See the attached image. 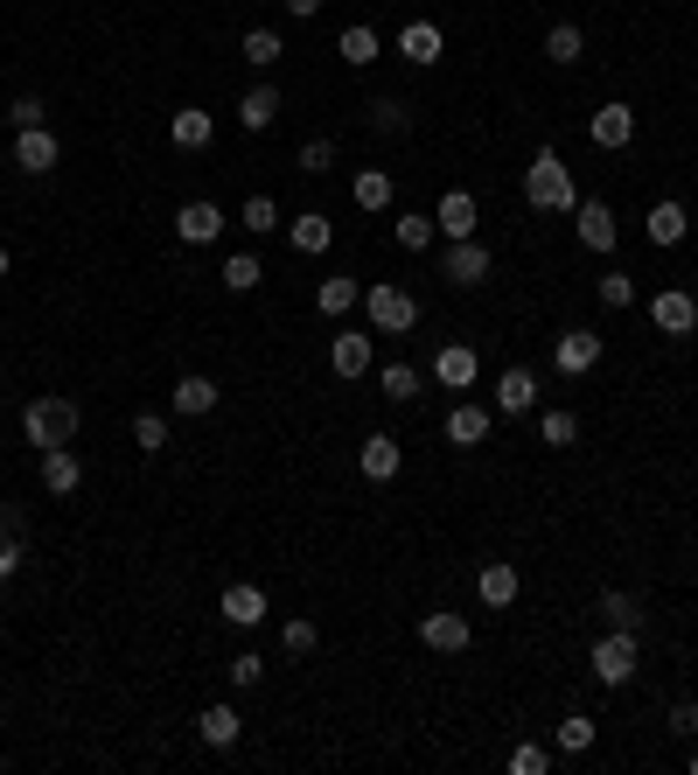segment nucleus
I'll use <instances>...</instances> for the list:
<instances>
[{
  "mask_svg": "<svg viewBox=\"0 0 698 775\" xmlns=\"http://www.w3.org/2000/svg\"><path fill=\"white\" fill-rule=\"evenodd\" d=\"M77 426H85V412H77V399H63V392H49V399H36L29 412H21V433H29V448H70V441H77Z\"/></svg>",
  "mask_w": 698,
  "mask_h": 775,
  "instance_id": "nucleus-1",
  "label": "nucleus"
},
{
  "mask_svg": "<svg viewBox=\"0 0 698 775\" xmlns=\"http://www.w3.org/2000/svg\"><path fill=\"white\" fill-rule=\"evenodd\" d=\"M524 196H531V210H580V196H573V168H566L552 147H538V161L524 168Z\"/></svg>",
  "mask_w": 698,
  "mask_h": 775,
  "instance_id": "nucleus-2",
  "label": "nucleus"
},
{
  "mask_svg": "<svg viewBox=\"0 0 698 775\" xmlns=\"http://www.w3.org/2000/svg\"><path fill=\"white\" fill-rule=\"evenodd\" d=\"M364 315L377 335H405L412 322H420V301H412L405 287H392V279H377V287H364Z\"/></svg>",
  "mask_w": 698,
  "mask_h": 775,
  "instance_id": "nucleus-3",
  "label": "nucleus"
},
{
  "mask_svg": "<svg viewBox=\"0 0 698 775\" xmlns=\"http://www.w3.org/2000/svg\"><path fill=\"white\" fill-rule=\"evenodd\" d=\"M593 678L601 685H629L636 678V629H608L593 642Z\"/></svg>",
  "mask_w": 698,
  "mask_h": 775,
  "instance_id": "nucleus-4",
  "label": "nucleus"
},
{
  "mask_svg": "<svg viewBox=\"0 0 698 775\" xmlns=\"http://www.w3.org/2000/svg\"><path fill=\"white\" fill-rule=\"evenodd\" d=\"M441 279H454V287H482V279H489V245L454 238V245L441 252Z\"/></svg>",
  "mask_w": 698,
  "mask_h": 775,
  "instance_id": "nucleus-5",
  "label": "nucleus"
},
{
  "mask_svg": "<svg viewBox=\"0 0 698 775\" xmlns=\"http://www.w3.org/2000/svg\"><path fill=\"white\" fill-rule=\"evenodd\" d=\"M552 364H559L566 377H587L593 364H601V335H593V328H566L559 343H552Z\"/></svg>",
  "mask_w": 698,
  "mask_h": 775,
  "instance_id": "nucleus-6",
  "label": "nucleus"
},
{
  "mask_svg": "<svg viewBox=\"0 0 698 775\" xmlns=\"http://www.w3.org/2000/svg\"><path fill=\"white\" fill-rule=\"evenodd\" d=\"M420 642H426V650H441V657H461L475 642V629H469V615H426Z\"/></svg>",
  "mask_w": 698,
  "mask_h": 775,
  "instance_id": "nucleus-7",
  "label": "nucleus"
},
{
  "mask_svg": "<svg viewBox=\"0 0 698 775\" xmlns=\"http://www.w3.org/2000/svg\"><path fill=\"white\" fill-rule=\"evenodd\" d=\"M650 322H657L663 335H691V328H698V301H691L685 287H663V294L650 301Z\"/></svg>",
  "mask_w": 698,
  "mask_h": 775,
  "instance_id": "nucleus-8",
  "label": "nucleus"
},
{
  "mask_svg": "<svg viewBox=\"0 0 698 775\" xmlns=\"http://www.w3.org/2000/svg\"><path fill=\"white\" fill-rule=\"evenodd\" d=\"M217 615H224V622H238V629H258V622H266V593H258L252 580H230Z\"/></svg>",
  "mask_w": 698,
  "mask_h": 775,
  "instance_id": "nucleus-9",
  "label": "nucleus"
},
{
  "mask_svg": "<svg viewBox=\"0 0 698 775\" xmlns=\"http://www.w3.org/2000/svg\"><path fill=\"white\" fill-rule=\"evenodd\" d=\"M587 134H593V147H608V154H615V147H629V140H636V112L622 106V98H615V106H601V112L587 119Z\"/></svg>",
  "mask_w": 698,
  "mask_h": 775,
  "instance_id": "nucleus-10",
  "label": "nucleus"
},
{
  "mask_svg": "<svg viewBox=\"0 0 698 775\" xmlns=\"http://www.w3.org/2000/svg\"><path fill=\"white\" fill-rule=\"evenodd\" d=\"M573 224H580V245H587V252H615V238H622V224H615L608 203H580Z\"/></svg>",
  "mask_w": 698,
  "mask_h": 775,
  "instance_id": "nucleus-11",
  "label": "nucleus"
},
{
  "mask_svg": "<svg viewBox=\"0 0 698 775\" xmlns=\"http://www.w3.org/2000/svg\"><path fill=\"white\" fill-rule=\"evenodd\" d=\"M475 371H482V364H475V350H469V343H448L441 356H433V377H441L448 392H469Z\"/></svg>",
  "mask_w": 698,
  "mask_h": 775,
  "instance_id": "nucleus-12",
  "label": "nucleus"
},
{
  "mask_svg": "<svg viewBox=\"0 0 698 775\" xmlns=\"http://www.w3.org/2000/svg\"><path fill=\"white\" fill-rule=\"evenodd\" d=\"M77 482H85V461H77L70 448H42V489L49 497H70Z\"/></svg>",
  "mask_w": 698,
  "mask_h": 775,
  "instance_id": "nucleus-13",
  "label": "nucleus"
},
{
  "mask_svg": "<svg viewBox=\"0 0 698 775\" xmlns=\"http://www.w3.org/2000/svg\"><path fill=\"white\" fill-rule=\"evenodd\" d=\"M14 168H21V175H49V168H57V134L29 126V134L14 140Z\"/></svg>",
  "mask_w": 698,
  "mask_h": 775,
  "instance_id": "nucleus-14",
  "label": "nucleus"
},
{
  "mask_svg": "<svg viewBox=\"0 0 698 775\" xmlns=\"http://www.w3.org/2000/svg\"><path fill=\"white\" fill-rule=\"evenodd\" d=\"M168 140L183 147V154H196V147H210V140H217V119H210V112H196V106H183V112L168 119Z\"/></svg>",
  "mask_w": 698,
  "mask_h": 775,
  "instance_id": "nucleus-15",
  "label": "nucleus"
},
{
  "mask_svg": "<svg viewBox=\"0 0 698 775\" xmlns=\"http://www.w3.org/2000/svg\"><path fill=\"white\" fill-rule=\"evenodd\" d=\"M497 412H510V420L517 412H538V377L531 371H503L497 377Z\"/></svg>",
  "mask_w": 698,
  "mask_h": 775,
  "instance_id": "nucleus-16",
  "label": "nucleus"
},
{
  "mask_svg": "<svg viewBox=\"0 0 698 775\" xmlns=\"http://www.w3.org/2000/svg\"><path fill=\"white\" fill-rule=\"evenodd\" d=\"M433 224H441L448 238H475V196L469 189H448L441 210H433Z\"/></svg>",
  "mask_w": 698,
  "mask_h": 775,
  "instance_id": "nucleus-17",
  "label": "nucleus"
},
{
  "mask_svg": "<svg viewBox=\"0 0 698 775\" xmlns=\"http://www.w3.org/2000/svg\"><path fill=\"white\" fill-rule=\"evenodd\" d=\"M175 230H183V245H210L217 230H224V210H217V203H183Z\"/></svg>",
  "mask_w": 698,
  "mask_h": 775,
  "instance_id": "nucleus-18",
  "label": "nucleus"
},
{
  "mask_svg": "<svg viewBox=\"0 0 698 775\" xmlns=\"http://www.w3.org/2000/svg\"><path fill=\"white\" fill-rule=\"evenodd\" d=\"M328 364H335V377H364L371 371V335H335V343H328Z\"/></svg>",
  "mask_w": 698,
  "mask_h": 775,
  "instance_id": "nucleus-19",
  "label": "nucleus"
},
{
  "mask_svg": "<svg viewBox=\"0 0 698 775\" xmlns=\"http://www.w3.org/2000/svg\"><path fill=\"white\" fill-rule=\"evenodd\" d=\"M273 119H279V91H273V85H252V91L238 98V126H245V134H266Z\"/></svg>",
  "mask_w": 698,
  "mask_h": 775,
  "instance_id": "nucleus-20",
  "label": "nucleus"
},
{
  "mask_svg": "<svg viewBox=\"0 0 698 775\" xmlns=\"http://www.w3.org/2000/svg\"><path fill=\"white\" fill-rule=\"evenodd\" d=\"M356 461H364V475H371V482H392V475H399V461H405V448L392 441V433H371Z\"/></svg>",
  "mask_w": 698,
  "mask_h": 775,
  "instance_id": "nucleus-21",
  "label": "nucleus"
},
{
  "mask_svg": "<svg viewBox=\"0 0 698 775\" xmlns=\"http://www.w3.org/2000/svg\"><path fill=\"white\" fill-rule=\"evenodd\" d=\"M399 57L405 63H441V29H433V21H405L399 29Z\"/></svg>",
  "mask_w": 698,
  "mask_h": 775,
  "instance_id": "nucleus-22",
  "label": "nucleus"
},
{
  "mask_svg": "<svg viewBox=\"0 0 698 775\" xmlns=\"http://www.w3.org/2000/svg\"><path fill=\"white\" fill-rule=\"evenodd\" d=\"M238 706H203V719H196V734H203V747H238Z\"/></svg>",
  "mask_w": 698,
  "mask_h": 775,
  "instance_id": "nucleus-23",
  "label": "nucleus"
},
{
  "mask_svg": "<svg viewBox=\"0 0 698 775\" xmlns=\"http://www.w3.org/2000/svg\"><path fill=\"white\" fill-rule=\"evenodd\" d=\"M448 441L454 448H482L489 441V405H454L448 412Z\"/></svg>",
  "mask_w": 698,
  "mask_h": 775,
  "instance_id": "nucleus-24",
  "label": "nucleus"
},
{
  "mask_svg": "<svg viewBox=\"0 0 698 775\" xmlns=\"http://www.w3.org/2000/svg\"><path fill=\"white\" fill-rule=\"evenodd\" d=\"M475 593H482L489 608H510V601H517V566H510V559H489L482 580H475Z\"/></svg>",
  "mask_w": 698,
  "mask_h": 775,
  "instance_id": "nucleus-25",
  "label": "nucleus"
},
{
  "mask_svg": "<svg viewBox=\"0 0 698 775\" xmlns=\"http://www.w3.org/2000/svg\"><path fill=\"white\" fill-rule=\"evenodd\" d=\"M287 230H294V252H307V258H322V252L335 245V224H328L322 210H307V217H294Z\"/></svg>",
  "mask_w": 698,
  "mask_h": 775,
  "instance_id": "nucleus-26",
  "label": "nucleus"
},
{
  "mask_svg": "<svg viewBox=\"0 0 698 775\" xmlns=\"http://www.w3.org/2000/svg\"><path fill=\"white\" fill-rule=\"evenodd\" d=\"M335 49L350 57V70H364V63H377V29H371V21H350V29L335 36Z\"/></svg>",
  "mask_w": 698,
  "mask_h": 775,
  "instance_id": "nucleus-27",
  "label": "nucleus"
},
{
  "mask_svg": "<svg viewBox=\"0 0 698 775\" xmlns=\"http://www.w3.org/2000/svg\"><path fill=\"white\" fill-rule=\"evenodd\" d=\"M356 301H364V287H356L350 273H343V279H322V287H315V307H322V315H350Z\"/></svg>",
  "mask_w": 698,
  "mask_h": 775,
  "instance_id": "nucleus-28",
  "label": "nucleus"
},
{
  "mask_svg": "<svg viewBox=\"0 0 698 775\" xmlns=\"http://www.w3.org/2000/svg\"><path fill=\"white\" fill-rule=\"evenodd\" d=\"M175 412H189V420H196V412H217V384L189 371L183 384H175Z\"/></svg>",
  "mask_w": 698,
  "mask_h": 775,
  "instance_id": "nucleus-29",
  "label": "nucleus"
},
{
  "mask_svg": "<svg viewBox=\"0 0 698 775\" xmlns=\"http://www.w3.org/2000/svg\"><path fill=\"white\" fill-rule=\"evenodd\" d=\"M21 573V524H14V503H0V580Z\"/></svg>",
  "mask_w": 698,
  "mask_h": 775,
  "instance_id": "nucleus-30",
  "label": "nucleus"
},
{
  "mask_svg": "<svg viewBox=\"0 0 698 775\" xmlns=\"http://www.w3.org/2000/svg\"><path fill=\"white\" fill-rule=\"evenodd\" d=\"M642 230H650V245H678L685 238V203H657Z\"/></svg>",
  "mask_w": 698,
  "mask_h": 775,
  "instance_id": "nucleus-31",
  "label": "nucleus"
},
{
  "mask_svg": "<svg viewBox=\"0 0 698 775\" xmlns=\"http://www.w3.org/2000/svg\"><path fill=\"white\" fill-rule=\"evenodd\" d=\"M258 279H266V266H258L252 252H230V258H224V287H230V294H252Z\"/></svg>",
  "mask_w": 698,
  "mask_h": 775,
  "instance_id": "nucleus-32",
  "label": "nucleus"
},
{
  "mask_svg": "<svg viewBox=\"0 0 698 775\" xmlns=\"http://www.w3.org/2000/svg\"><path fill=\"white\" fill-rule=\"evenodd\" d=\"M552 740H559V755H587V747H593V719L587 713H566Z\"/></svg>",
  "mask_w": 698,
  "mask_h": 775,
  "instance_id": "nucleus-33",
  "label": "nucleus"
},
{
  "mask_svg": "<svg viewBox=\"0 0 698 775\" xmlns=\"http://www.w3.org/2000/svg\"><path fill=\"white\" fill-rule=\"evenodd\" d=\"M377 384H384V399H392V405L420 399V371H412V364H384V371H377Z\"/></svg>",
  "mask_w": 698,
  "mask_h": 775,
  "instance_id": "nucleus-34",
  "label": "nucleus"
},
{
  "mask_svg": "<svg viewBox=\"0 0 698 775\" xmlns=\"http://www.w3.org/2000/svg\"><path fill=\"white\" fill-rule=\"evenodd\" d=\"M433 230H441V224H433V217H420V210H405V217L392 224V238H399L405 252H426V245H433Z\"/></svg>",
  "mask_w": 698,
  "mask_h": 775,
  "instance_id": "nucleus-35",
  "label": "nucleus"
},
{
  "mask_svg": "<svg viewBox=\"0 0 698 775\" xmlns=\"http://www.w3.org/2000/svg\"><path fill=\"white\" fill-rule=\"evenodd\" d=\"M238 57H245L252 70H273V63H279V36H273V29H252V36L238 42Z\"/></svg>",
  "mask_w": 698,
  "mask_h": 775,
  "instance_id": "nucleus-36",
  "label": "nucleus"
},
{
  "mask_svg": "<svg viewBox=\"0 0 698 775\" xmlns=\"http://www.w3.org/2000/svg\"><path fill=\"white\" fill-rule=\"evenodd\" d=\"M601 615H608V629H642V601L636 593H601Z\"/></svg>",
  "mask_w": 698,
  "mask_h": 775,
  "instance_id": "nucleus-37",
  "label": "nucleus"
},
{
  "mask_svg": "<svg viewBox=\"0 0 698 775\" xmlns=\"http://www.w3.org/2000/svg\"><path fill=\"white\" fill-rule=\"evenodd\" d=\"M545 57H552V63H580V57H587V42H580L573 21H559V29L545 36Z\"/></svg>",
  "mask_w": 698,
  "mask_h": 775,
  "instance_id": "nucleus-38",
  "label": "nucleus"
},
{
  "mask_svg": "<svg viewBox=\"0 0 698 775\" xmlns=\"http://www.w3.org/2000/svg\"><path fill=\"white\" fill-rule=\"evenodd\" d=\"M356 203H364V210H384V203H392V175L364 168V175H356Z\"/></svg>",
  "mask_w": 698,
  "mask_h": 775,
  "instance_id": "nucleus-39",
  "label": "nucleus"
},
{
  "mask_svg": "<svg viewBox=\"0 0 698 775\" xmlns=\"http://www.w3.org/2000/svg\"><path fill=\"white\" fill-rule=\"evenodd\" d=\"M134 448L140 454H161L168 448V420H161V412H140V420H134Z\"/></svg>",
  "mask_w": 698,
  "mask_h": 775,
  "instance_id": "nucleus-40",
  "label": "nucleus"
},
{
  "mask_svg": "<svg viewBox=\"0 0 698 775\" xmlns=\"http://www.w3.org/2000/svg\"><path fill=\"white\" fill-rule=\"evenodd\" d=\"M538 433H545V448H573L580 441V420H573V412H545Z\"/></svg>",
  "mask_w": 698,
  "mask_h": 775,
  "instance_id": "nucleus-41",
  "label": "nucleus"
},
{
  "mask_svg": "<svg viewBox=\"0 0 698 775\" xmlns=\"http://www.w3.org/2000/svg\"><path fill=\"white\" fill-rule=\"evenodd\" d=\"M545 768H552V755H545L538 740H517V747H510V775H545Z\"/></svg>",
  "mask_w": 698,
  "mask_h": 775,
  "instance_id": "nucleus-42",
  "label": "nucleus"
},
{
  "mask_svg": "<svg viewBox=\"0 0 698 775\" xmlns=\"http://www.w3.org/2000/svg\"><path fill=\"white\" fill-rule=\"evenodd\" d=\"M371 126H377V134H405L412 112L399 106V98H371Z\"/></svg>",
  "mask_w": 698,
  "mask_h": 775,
  "instance_id": "nucleus-43",
  "label": "nucleus"
},
{
  "mask_svg": "<svg viewBox=\"0 0 698 775\" xmlns=\"http://www.w3.org/2000/svg\"><path fill=\"white\" fill-rule=\"evenodd\" d=\"M279 642H287V657H307V650H315V642H322V629L307 622V615H294V622L279 629Z\"/></svg>",
  "mask_w": 698,
  "mask_h": 775,
  "instance_id": "nucleus-44",
  "label": "nucleus"
},
{
  "mask_svg": "<svg viewBox=\"0 0 698 775\" xmlns=\"http://www.w3.org/2000/svg\"><path fill=\"white\" fill-rule=\"evenodd\" d=\"M245 230H258V238H266V230H279V203H273V196H252V203H245Z\"/></svg>",
  "mask_w": 698,
  "mask_h": 775,
  "instance_id": "nucleus-45",
  "label": "nucleus"
},
{
  "mask_svg": "<svg viewBox=\"0 0 698 775\" xmlns=\"http://www.w3.org/2000/svg\"><path fill=\"white\" fill-rule=\"evenodd\" d=\"M335 168V140H307L301 147V175H328Z\"/></svg>",
  "mask_w": 698,
  "mask_h": 775,
  "instance_id": "nucleus-46",
  "label": "nucleus"
},
{
  "mask_svg": "<svg viewBox=\"0 0 698 775\" xmlns=\"http://www.w3.org/2000/svg\"><path fill=\"white\" fill-rule=\"evenodd\" d=\"M636 301V279L629 273H601V307H629Z\"/></svg>",
  "mask_w": 698,
  "mask_h": 775,
  "instance_id": "nucleus-47",
  "label": "nucleus"
},
{
  "mask_svg": "<svg viewBox=\"0 0 698 775\" xmlns=\"http://www.w3.org/2000/svg\"><path fill=\"white\" fill-rule=\"evenodd\" d=\"M670 734H698V699H678V706H670Z\"/></svg>",
  "mask_w": 698,
  "mask_h": 775,
  "instance_id": "nucleus-48",
  "label": "nucleus"
},
{
  "mask_svg": "<svg viewBox=\"0 0 698 775\" xmlns=\"http://www.w3.org/2000/svg\"><path fill=\"white\" fill-rule=\"evenodd\" d=\"M21 134H29V126H42V98H14V112H8Z\"/></svg>",
  "mask_w": 698,
  "mask_h": 775,
  "instance_id": "nucleus-49",
  "label": "nucleus"
},
{
  "mask_svg": "<svg viewBox=\"0 0 698 775\" xmlns=\"http://www.w3.org/2000/svg\"><path fill=\"white\" fill-rule=\"evenodd\" d=\"M258 678H266V664H258V657H238V664H230V685H258Z\"/></svg>",
  "mask_w": 698,
  "mask_h": 775,
  "instance_id": "nucleus-50",
  "label": "nucleus"
},
{
  "mask_svg": "<svg viewBox=\"0 0 698 775\" xmlns=\"http://www.w3.org/2000/svg\"><path fill=\"white\" fill-rule=\"evenodd\" d=\"M287 8H294V14L307 21V14H315V8H322V0H287Z\"/></svg>",
  "mask_w": 698,
  "mask_h": 775,
  "instance_id": "nucleus-51",
  "label": "nucleus"
},
{
  "mask_svg": "<svg viewBox=\"0 0 698 775\" xmlns=\"http://www.w3.org/2000/svg\"><path fill=\"white\" fill-rule=\"evenodd\" d=\"M8 266H14V258H8V252H0V279H8Z\"/></svg>",
  "mask_w": 698,
  "mask_h": 775,
  "instance_id": "nucleus-52",
  "label": "nucleus"
},
{
  "mask_svg": "<svg viewBox=\"0 0 698 775\" xmlns=\"http://www.w3.org/2000/svg\"><path fill=\"white\" fill-rule=\"evenodd\" d=\"M685 768H691V775H698V755H691V762H685Z\"/></svg>",
  "mask_w": 698,
  "mask_h": 775,
  "instance_id": "nucleus-53",
  "label": "nucleus"
}]
</instances>
